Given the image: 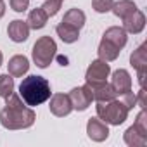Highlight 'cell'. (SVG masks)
<instances>
[{
  "instance_id": "19",
  "label": "cell",
  "mask_w": 147,
  "mask_h": 147,
  "mask_svg": "<svg viewBox=\"0 0 147 147\" xmlns=\"http://www.w3.org/2000/svg\"><path fill=\"white\" fill-rule=\"evenodd\" d=\"M47 19H49V16L43 12V9H42V7H36V9H33V11L30 12L26 23H28L30 30H42V28L47 24Z\"/></svg>"
},
{
  "instance_id": "4",
  "label": "cell",
  "mask_w": 147,
  "mask_h": 147,
  "mask_svg": "<svg viewBox=\"0 0 147 147\" xmlns=\"http://www.w3.org/2000/svg\"><path fill=\"white\" fill-rule=\"evenodd\" d=\"M55 50H57V45L54 42L52 36H40L35 45H33V50H31V55H33V61L38 67L45 69L55 57Z\"/></svg>"
},
{
  "instance_id": "17",
  "label": "cell",
  "mask_w": 147,
  "mask_h": 147,
  "mask_svg": "<svg viewBox=\"0 0 147 147\" xmlns=\"http://www.w3.org/2000/svg\"><path fill=\"white\" fill-rule=\"evenodd\" d=\"M85 21H87V16L80 9H69L64 14V18H62V23H66V24H69L73 28H76V30H82L85 26Z\"/></svg>"
},
{
  "instance_id": "22",
  "label": "cell",
  "mask_w": 147,
  "mask_h": 147,
  "mask_svg": "<svg viewBox=\"0 0 147 147\" xmlns=\"http://www.w3.org/2000/svg\"><path fill=\"white\" fill-rule=\"evenodd\" d=\"M14 92V76L7 75H0V97L5 99Z\"/></svg>"
},
{
  "instance_id": "28",
  "label": "cell",
  "mask_w": 147,
  "mask_h": 147,
  "mask_svg": "<svg viewBox=\"0 0 147 147\" xmlns=\"http://www.w3.org/2000/svg\"><path fill=\"white\" fill-rule=\"evenodd\" d=\"M137 104L140 106V109H145V106H147V99H145V90H144V87H140V90H138V94H137Z\"/></svg>"
},
{
  "instance_id": "1",
  "label": "cell",
  "mask_w": 147,
  "mask_h": 147,
  "mask_svg": "<svg viewBox=\"0 0 147 147\" xmlns=\"http://www.w3.org/2000/svg\"><path fill=\"white\" fill-rule=\"evenodd\" d=\"M50 94H52L50 83L43 76L31 75V76L23 78V82L19 83V95L24 100V104L30 107L43 104L45 100L50 99Z\"/></svg>"
},
{
  "instance_id": "31",
  "label": "cell",
  "mask_w": 147,
  "mask_h": 147,
  "mask_svg": "<svg viewBox=\"0 0 147 147\" xmlns=\"http://www.w3.org/2000/svg\"><path fill=\"white\" fill-rule=\"evenodd\" d=\"M57 61L61 62V66H67V57H62V55H57Z\"/></svg>"
},
{
  "instance_id": "13",
  "label": "cell",
  "mask_w": 147,
  "mask_h": 147,
  "mask_svg": "<svg viewBox=\"0 0 147 147\" xmlns=\"http://www.w3.org/2000/svg\"><path fill=\"white\" fill-rule=\"evenodd\" d=\"M7 69H9V75L14 76V78H21L23 75H26L28 69H30V61L26 55H14L9 59V64H7Z\"/></svg>"
},
{
  "instance_id": "14",
  "label": "cell",
  "mask_w": 147,
  "mask_h": 147,
  "mask_svg": "<svg viewBox=\"0 0 147 147\" xmlns=\"http://www.w3.org/2000/svg\"><path fill=\"white\" fill-rule=\"evenodd\" d=\"M102 38L107 40V42H111V43L116 45L118 49H123V47L126 45V42H128L126 31H125L123 28H119V26H111V28H107V30L104 31Z\"/></svg>"
},
{
  "instance_id": "15",
  "label": "cell",
  "mask_w": 147,
  "mask_h": 147,
  "mask_svg": "<svg viewBox=\"0 0 147 147\" xmlns=\"http://www.w3.org/2000/svg\"><path fill=\"white\" fill-rule=\"evenodd\" d=\"M55 33L59 35V38H61L64 43H75V42H78V38H80V30L73 28V26H69V24H66V23H62V21L55 26Z\"/></svg>"
},
{
  "instance_id": "30",
  "label": "cell",
  "mask_w": 147,
  "mask_h": 147,
  "mask_svg": "<svg viewBox=\"0 0 147 147\" xmlns=\"http://www.w3.org/2000/svg\"><path fill=\"white\" fill-rule=\"evenodd\" d=\"M4 14H5V4L2 2V0H0V19L4 18Z\"/></svg>"
},
{
  "instance_id": "25",
  "label": "cell",
  "mask_w": 147,
  "mask_h": 147,
  "mask_svg": "<svg viewBox=\"0 0 147 147\" xmlns=\"http://www.w3.org/2000/svg\"><path fill=\"white\" fill-rule=\"evenodd\" d=\"M133 126H135L142 135H145V137H147V113H145V109H142V111L138 113V116H137V119H135Z\"/></svg>"
},
{
  "instance_id": "21",
  "label": "cell",
  "mask_w": 147,
  "mask_h": 147,
  "mask_svg": "<svg viewBox=\"0 0 147 147\" xmlns=\"http://www.w3.org/2000/svg\"><path fill=\"white\" fill-rule=\"evenodd\" d=\"M113 14L116 16V18H126V16H130L133 11H137V5H135V2H131V0H119V2H114V5H113Z\"/></svg>"
},
{
  "instance_id": "8",
  "label": "cell",
  "mask_w": 147,
  "mask_h": 147,
  "mask_svg": "<svg viewBox=\"0 0 147 147\" xmlns=\"http://www.w3.org/2000/svg\"><path fill=\"white\" fill-rule=\"evenodd\" d=\"M87 135L94 142H104L109 137L107 123H104L100 118H90L87 123Z\"/></svg>"
},
{
  "instance_id": "27",
  "label": "cell",
  "mask_w": 147,
  "mask_h": 147,
  "mask_svg": "<svg viewBox=\"0 0 147 147\" xmlns=\"http://www.w3.org/2000/svg\"><path fill=\"white\" fill-rule=\"evenodd\" d=\"M30 5V0H11V7L16 12H24Z\"/></svg>"
},
{
  "instance_id": "2",
  "label": "cell",
  "mask_w": 147,
  "mask_h": 147,
  "mask_svg": "<svg viewBox=\"0 0 147 147\" xmlns=\"http://www.w3.org/2000/svg\"><path fill=\"white\" fill-rule=\"evenodd\" d=\"M36 119V114L31 107L24 104L19 106H5L0 111V123L7 130H24L30 128Z\"/></svg>"
},
{
  "instance_id": "11",
  "label": "cell",
  "mask_w": 147,
  "mask_h": 147,
  "mask_svg": "<svg viewBox=\"0 0 147 147\" xmlns=\"http://www.w3.org/2000/svg\"><path fill=\"white\" fill-rule=\"evenodd\" d=\"M144 28H145V16H144L142 11L137 9V11H133L130 16L123 18V30H125L126 33L137 35V33H140Z\"/></svg>"
},
{
  "instance_id": "6",
  "label": "cell",
  "mask_w": 147,
  "mask_h": 147,
  "mask_svg": "<svg viewBox=\"0 0 147 147\" xmlns=\"http://www.w3.org/2000/svg\"><path fill=\"white\" fill-rule=\"evenodd\" d=\"M67 95H69V100H71L73 109H76V111H85V109L92 104V100H94L92 92H90V88H88L87 83H85L83 87L73 88Z\"/></svg>"
},
{
  "instance_id": "26",
  "label": "cell",
  "mask_w": 147,
  "mask_h": 147,
  "mask_svg": "<svg viewBox=\"0 0 147 147\" xmlns=\"http://www.w3.org/2000/svg\"><path fill=\"white\" fill-rule=\"evenodd\" d=\"M121 102H123L128 109H133V107L137 106V94H133L131 90L121 94Z\"/></svg>"
},
{
  "instance_id": "5",
  "label": "cell",
  "mask_w": 147,
  "mask_h": 147,
  "mask_svg": "<svg viewBox=\"0 0 147 147\" xmlns=\"http://www.w3.org/2000/svg\"><path fill=\"white\" fill-rule=\"evenodd\" d=\"M109 73H111V66L106 61L97 59V61H92V64L88 66L85 73V80L87 83H102V82H107Z\"/></svg>"
},
{
  "instance_id": "3",
  "label": "cell",
  "mask_w": 147,
  "mask_h": 147,
  "mask_svg": "<svg viewBox=\"0 0 147 147\" xmlns=\"http://www.w3.org/2000/svg\"><path fill=\"white\" fill-rule=\"evenodd\" d=\"M95 109H97V118H100L107 125H116V126L125 123L130 113V109L121 100H116V99L107 102H97Z\"/></svg>"
},
{
  "instance_id": "23",
  "label": "cell",
  "mask_w": 147,
  "mask_h": 147,
  "mask_svg": "<svg viewBox=\"0 0 147 147\" xmlns=\"http://www.w3.org/2000/svg\"><path fill=\"white\" fill-rule=\"evenodd\" d=\"M113 5H114V0H92V7L99 14L109 12L113 9Z\"/></svg>"
},
{
  "instance_id": "16",
  "label": "cell",
  "mask_w": 147,
  "mask_h": 147,
  "mask_svg": "<svg viewBox=\"0 0 147 147\" xmlns=\"http://www.w3.org/2000/svg\"><path fill=\"white\" fill-rule=\"evenodd\" d=\"M119 52H121V49H118V47L113 45L111 42H107V40H104V38L100 40L99 50H97L99 59H102V61H106V62H111V61H116V59H118Z\"/></svg>"
},
{
  "instance_id": "32",
  "label": "cell",
  "mask_w": 147,
  "mask_h": 147,
  "mask_svg": "<svg viewBox=\"0 0 147 147\" xmlns=\"http://www.w3.org/2000/svg\"><path fill=\"white\" fill-rule=\"evenodd\" d=\"M2 61H4V55H2V52H0V66H2Z\"/></svg>"
},
{
  "instance_id": "18",
  "label": "cell",
  "mask_w": 147,
  "mask_h": 147,
  "mask_svg": "<svg viewBox=\"0 0 147 147\" xmlns=\"http://www.w3.org/2000/svg\"><path fill=\"white\" fill-rule=\"evenodd\" d=\"M130 64L138 71H147V52H145V43L138 45L137 50H133V54L130 55Z\"/></svg>"
},
{
  "instance_id": "7",
  "label": "cell",
  "mask_w": 147,
  "mask_h": 147,
  "mask_svg": "<svg viewBox=\"0 0 147 147\" xmlns=\"http://www.w3.org/2000/svg\"><path fill=\"white\" fill-rule=\"evenodd\" d=\"M49 109H50V113H52L54 116H57V118L67 116V114L73 111L69 95H66V94H55V95H52V97H50Z\"/></svg>"
},
{
  "instance_id": "10",
  "label": "cell",
  "mask_w": 147,
  "mask_h": 147,
  "mask_svg": "<svg viewBox=\"0 0 147 147\" xmlns=\"http://www.w3.org/2000/svg\"><path fill=\"white\" fill-rule=\"evenodd\" d=\"M7 35H9V38H11L12 42L23 43V42H26L28 36H30V26H28V23L23 21V19H14V21H11L9 26H7Z\"/></svg>"
},
{
  "instance_id": "9",
  "label": "cell",
  "mask_w": 147,
  "mask_h": 147,
  "mask_svg": "<svg viewBox=\"0 0 147 147\" xmlns=\"http://www.w3.org/2000/svg\"><path fill=\"white\" fill-rule=\"evenodd\" d=\"M87 85H88V88L92 92L94 100H97V102H107V100L116 99V95H118L116 90L113 88V85L107 83V82H102V83H87Z\"/></svg>"
},
{
  "instance_id": "33",
  "label": "cell",
  "mask_w": 147,
  "mask_h": 147,
  "mask_svg": "<svg viewBox=\"0 0 147 147\" xmlns=\"http://www.w3.org/2000/svg\"><path fill=\"white\" fill-rule=\"evenodd\" d=\"M59 2H64V0H59Z\"/></svg>"
},
{
  "instance_id": "24",
  "label": "cell",
  "mask_w": 147,
  "mask_h": 147,
  "mask_svg": "<svg viewBox=\"0 0 147 147\" xmlns=\"http://www.w3.org/2000/svg\"><path fill=\"white\" fill-rule=\"evenodd\" d=\"M61 4H62V2H59V0H45L43 5H42V9H43V12H45L49 18H52V16H55V14L59 12Z\"/></svg>"
},
{
  "instance_id": "29",
  "label": "cell",
  "mask_w": 147,
  "mask_h": 147,
  "mask_svg": "<svg viewBox=\"0 0 147 147\" xmlns=\"http://www.w3.org/2000/svg\"><path fill=\"white\" fill-rule=\"evenodd\" d=\"M145 75H147V71H138L137 73V78H138V85L140 87H144V83H145Z\"/></svg>"
},
{
  "instance_id": "12",
  "label": "cell",
  "mask_w": 147,
  "mask_h": 147,
  "mask_svg": "<svg viewBox=\"0 0 147 147\" xmlns=\"http://www.w3.org/2000/svg\"><path fill=\"white\" fill-rule=\"evenodd\" d=\"M111 85L113 88L116 90L118 95L131 90V76H130V73L126 69H116L113 73V80H111Z\"/></svg>"
},
{
  "instance_id": "20",
  "label": "cell",
  "mask_w": 147,
  "mask_h": 147,
  "mask_svg": "<svg viewBox=\"0 0 147 147\" xmlns=\"http://www.w3.org/2000/svg\"><path fill=\"white\" fill-rule=\"evenodd\" d=\"M125 144L130 145V147H144L147 144V137L142 135L135 126H130L126 131H125Z\"/></svg>"
}]
</instances>
